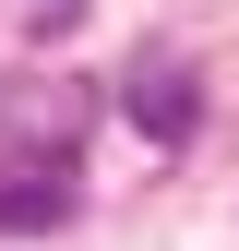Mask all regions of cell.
<instances>
[{
    "mask_svg": "<svg viewBox=\"0 0 239 251\" xmlns=\"http://www.w3.org/2000/svg\"><path fill=\"white\" fill-rule=\"evenodd\" d=\"M96 132V84L84 72H0V144H24V168H60Z\"/></svg>",
    "mask_w": 239,
    "mask_h": 251,
    "instance_id": "obj_1",
    "label": "cell"
},
{
    "mask_svg": "<svg viewBox=\"0 0 239 251\" xmlns=\"http://www.w3.org/2000/svg\"><path fill=\"white\" fill-rule=\"evenodd\" d=\"M120 108H132V120H143L156 144H191V120H203V84L179 72V60H143V72L120 84Z\"/></svg>",
    "mask_w": 239,
    "mask_h": 251,
    "instance_id": "obj_2",
    "label": "cell"
},
{
    "mask_svg": "<svg viewBox=\"0 0 239 251\" xmlns=\"http://www.w3.org/2000/svg\"><path fill=\"white\" fill-rule=\"evenodd\" d=\"M0 227H12V239L72 227V179H60V168H36V179H12V168H0Z\"/></svg>",
    "mask_w": 239,
    "mask_h": 251,
    "instance_id": "obj_3",
    "label": "cell"
}]
</instances>
